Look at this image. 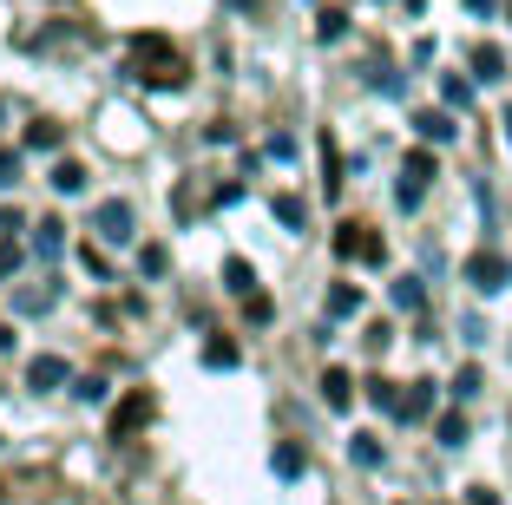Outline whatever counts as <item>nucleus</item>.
<instances>
[{
  "label": "nucleus",
  "instance_id": "obj_1",
  "mask_svg": "<svg viewBox=\"0 0 512 505\" xmlns=\"http://www.w3.org/2000/svg\"><path fill=\"white\" fill-rule=\"evenodd\" d=\"M125 73L138 79V86H151V92H178L184 79V53L165 40V33H132V46H125Z\"/></svg>",
  "mask_w": 512,
  "mask_h": 505
},
{
  "label": "nucleus",
  "instance_id": "obj_2",
  "mask_svg": "<svg viewBox=\"0 0 512 505\" xmlns=\"http://www.w3.org/2000/svg\"><path fill=\"white\" fill-rule=\"evenodd\" d=\"M151 414H158V394H151V387H132V394L112 407V440H138V433L151 427Z\"/></svg>",
  "mask_w": 512,
  "mask_h": 505
},
{
  "label": "nucleus",
  "instance_id": "obj_3",
  "mask_svg": "<svg viewBox=\"0 0 512 505\" xmlns=\"http://www.w3.org/2000/svg\"><path fill=\"white\" fill-rule=\"evenodd\" d=\"M335 256H342V263H381L388 243H381V230H368V223H342V230H335Z\"/></svg>",
  "mask_w": 512,
  "mask_h": 505
},
{
  "label": "nucleus",
  "instance_id": "obj_4",
  "mask_svg": "<svg viewBox=\"0 0 512 505\" xmlns=\"http://www.w3.org/2000/svg\"><path fill=\"white\" fill-rule=\"evenodd\" d=\"M427 184H434V158H427V151H407V164H401V204H421Z\"/></svg>",
  "mask_w": 512,
  "mask_h": 505
},
{
  "label": "nucleus",
  "instance_id": "obj_5",
  "mask_svg": "<svg viewBox=\"0 0 512 505\" xmlns=\"http://www.w3.org/2000/svg\"><path fill=\"white\" fill-rule=\"evenodd\" d=\"M92 230H99L106 243H125V237H132V210H125L119 197H112V204H99V210H92Z\"/></svg>",
  "mask_w": 512,
  "mask_h": 505
},
{
  "label": "nucleus",
  "instance_id": "obj_6",
  "mask_svg": "<svg viewBox=\"0 0 512 505\" xmlns=\"http://www.w3.org/2000/svg\"><path fill=\"white\" fill-rule=\"evenodd\" d=\"M467 283H473V289H506V263H499L493 250L467 256Z\"/></svg>",
  "mask_w": 512,
  "mask_h": 505
},
{
  "label": "nucleus",
  "instance_id": "obj_7",
  "mask_svg": "<svg viewBox=\"0 0 512 505\" xmlns=\"http://www.w3.org/2000/svg\"><path fill=\"white\" fill-rule=\"evenodd\" d=\"M60 381H66V361H60V355H33V361H27V387H40V394H53Z\"/></svg>",
  "mask_w": 512,
  "mask_h": 505
},
{
  "label": "nucleus",
  "instance_id": "obj_8",
  "mask_svg": "<svg viewBox=\"0 0 512 505\" xmlns=\"http://www.w3.org/2000/svg\"><path fill=\"white\" fill-rule=\"evenodd\" d=\"M46 184H53V191H60V197H79V191H86V164L60 158V164H53V171H46Z\"/></svg>",
  "mask_w": 512,
  "mask_h": 505
},
{
  "label": "nucleus",
  "instance_id": "obj_9",
  "mask_svg": "<svg viewBox=\"0 0 512 505\" xmlns=\"http://www.w3.org/2000/svg\"><path fill=\"white\" fill-rule=\"evenodd\" d=\"M60 243H66V223L60 217H40V223H33V250H40V256H60Z\"/></svg>",
  "mask_w": 512,
  "mask_h": 505
},
{
  "label": "nucleus",
  "instance_id": "obj_10",
  "mask_svg": "<svg viewBox=\"0 0 512 505\" xmlns=\"http://www.w3.org/2000/svg\"><path fill=\"white\" fill-rule=\"evenodd\" d=\"M322 401H329V407H348V401H355V381H348V368H329V374H322Z\"/></svg>",
  "mask_w": 512,
  "mask_h": 505
},
{
  "label": "nucleus",
  "instance_id": "obj_11",
  "mask_svg": "<svg viewBox=\"0 0 512 505\" xmlns=\"http://www.w3.org/2000/svg\"><path fill=\"white\" fill-rule=\"evenodd\" d=\"M224 289H230V296H243V302L256 296V276H250V263H243V256H230V263H224Z\"/></svg>",
  "mask_w": 512,
  "mask_h": 505
},
{
  "label": "nucleus",
  "instance_id": "obj_12",
  "mask_svg": "<svg viewBox=\"0 0 512 505\" xmlns=\"http://www.w3.org/2000/svg\"><path fill=\"white\" fill-rule=\"evenodd\" d=\"M60 138H66V125H53V119H33L27 125V145L33 151H60Z\"/></svg>",
  "mask_w": 512,
  "mask_h": 505
},
{
  "label": "nucleus",
  "instance_id": "obj_13",
  "mask_svg": "<svg viewBox=\"0 0 512 505\" xmlns=\"http://www.w3.org/2000/svg\"><path fill=\"white\" fill-rule=\"evenodd\" d=\"M427 401H434V387H427V381H414V387L401 394V420H421V414H427Z\"/></svg>",
  "mask_w": 512,
  "mask_h": 505
},
{
  "label": "nucleus",
  "instance_id": "obj_14",
  "mask_svg": "<svg viewBox=\"0 0 512 505\" xmlns=\"http://www.w3.org/2000/svg\"><path fill=\"white\" fill-rule=\"evenodd\" d=\"M348 33V14L342 7H322V20H316V40H342Z\"/></svg>",
  "mask_w": 512,
  "mask_h": 505
},
{
  "label": "nucleus",
  "instance_id": "obj_15",
  "mask_svg": "<svg viewBox=\"0 0 512 505\" xmlns=\"http://www.w3.org/2000/svg\"><path fill=\"white\" fill-rule=\"evenodd\" d=\"M355 309H362V289L335 283V289H329V315H355Z\"/></svg>",
  "mask_w": 512,
  "mask_h": 505
},
{
  "label": "nucleus",
  "instance_id": "obj_16",
  "mask_svg": "<svg viewBox=\"0 0 512 505\" xmlns=\"http://www.w3.org/2000/svg\"><path fill=\"white\" fill-rule=\"evenodd\" d=\"M414 125H421V138H434V145H440V138H453V119H447V112H421Z\"/></svg>",
  "mask_w": 512,
  "mask_h": 505
},
{
  "label": "nucleus",
  "instance_id": "obj_17",
  "mask_svg": "<svg viewBox=\"0 0 512 505\" xmlns=\"http://www.w3.org/2000/svg\"><path fill=\"white\" fill-rule=\"evenodd\" d=\"M322 184H329V197L342 191V158H335V145L322 138Z\"/></svg>",
  "mask_w": 512,
  "mask_h": 505
},
{
  "label": "nucleus",
  "instance_id": "obj_18",
  "mask_svg": "<svg viewBox=\"0 0 512 505\" xmlns=\"http://www.w3.org/2000/svg\"><path fill=\"white\" fill-rule=\"evenodd\" d=\"M499 66H506V60H499V46H473V73H480V79H499Z\"/></svg>",
  "mask_w": 512,
  "mask_h": 505
},
{
  "label": "nucleus",
  "instance_id": "obj_19",
  "mask_svg": "<svg viewBox=\"0 0 512 505\" xmlns=\"http://www.w3.org/2000/svg\"><path fill=\"white\" fill-rule=\"evenodd\" d=\"M368 401H375V407H394V414H401V394H394V381H381V374L368 381Z\"/></svg>",
  "mask_w": 512,
  "mask_h": 505
},
{
  "label": "nucleus",
  "instance_id": "obj_20",
  "mask_svg": "<svg viewBox=\"0 0 512 505\" xmlns=\"http://www.w3.org/2000/svg\"><path fill=\"white\" fill-rule=\"evenodd\" d=\"M14 184H20V151L0 145V191H14Z\"/></svg>",
  "mask_w": 512,
  "mask_h": 505
},
{
  "label": "nucleus",
  "instance_id": "obj_21",
  "mask_svg": "<svg viewBox=\"0 0 512 505\" xmlns=\"http://www.w3.org/2000/svg\"><path fill=\"white\" fill-rule=\"evenodd\" d=\"M165 263H171V256H165V243H145V256H138V269H145V276H165Z\"/></svg>",
  "mask_w": 512,
  "mask_h": 505
},
{
  "label": "nucleus",
  "instance_id": "obj_22",
  "mask_svg": "<svg viewBox=\"0 0 512 505\" xmlns=\"http://www.w3.org/2000/svg\"><path fill=\"white\" fill-rule=\"evenodd\" d=\"M348 453H355V466H381V446L368 440V433H355V446H348Z\"/></svg>",
  "mask_w": 512,
  "mask_h": 505
},
{
  "label": "nucleus",
  "instance_id": "obj_23",
  "mask_svg": "<svg viewBox=\"0 0 512 505\" xmlns=\"http://www.w3.org/2000/svg\"><path fill=\"white\" fill-rule=\"evenodd\" d=\"M276 223H289V230H302V197H276Z\"/></svg>",
  "mask_w": 512,
  "mask_h": 505
},
{
  "label": "nucleus",
  "instance_id": "obj_24",
  "mask_svg": "<svg viewBox=\"0 0 512 505\" xmlns=\"http://www.w3.org/2000/svg\"><path fill=\"white\" fill-rule=\"evenodd\" d=\"M20 309H27V315H40V309H53V283H40V289H27V296H20Z\"/></svg>",
  "mask_w": 512,
  "mask_h": 505
},
{
  "label": "nucleus",
  "instance_id": "obj_25",
  "mask_svg": "<svg viewBox=\"0 0 512 505\" xmlns=\"http://www.w3.org/2000/svg\"><path fill=\"white\" fill-rule=\"evenodd\" d=\"M204 361H211V368H230V361H237V342H204Z\"/></svg>",
  "mask_w": 512,
  "mask_h": 505
},
{
  "label": "nucleus",
  "instance_id": "obj_26",
  "mask_svg": "<svg viewBox=\"0 0 512 505\" xmlns=\"http://www.w3.org/2000/svg\"><path fill=\"white\" fill-rule=\"evenodd\" d=\"M394 302H401V309H421V283H414V276H401V283H394Z\"/></svg>",
  "mask_w": 512,
  "mask_h": 505
},
{
  "label": "nucleus",
  "instance_id": "obj_27",
  "mask_svg": "<svg viewBox=\"0 0 512 505\" xmlns=\"http://www.w3.org/2000/svg\"><path fill=\"white\" fill-rule=\"evenodd\" d=\"M460 440H467V420L447 414V420H440V446H460Z\"/></svg>",
  "mask_w": 512,
  "mask_h": 505
},
{
  "label": "nucleus",
  "instance_id": "obj_28",
  "mask_svg": "<svg viewBox=\"0 0 512 505\" xmlns=\"http://www.w3.org/2000/svg\"><path fill=\"white\" fill-rule=\"evenodd\" d=\"M276 473H302V453H296V446H276Z\"/></svg>",
  "mask_w": 512,
  "mask_h": 505
},
{
  "label": "nucleus",
  "instance_id": "obj_29",
  "mask_svg": "<svg viewBox=\"0 0 512 505\" xmlns=\"http://www.w3.org/2000/svg\"><path fill=\"white\" fill-rule=\"evenodd\" d=\"M499 125H506V138H512V112H506V119H499Z\"/></svg>",
  "mask_w": 512,
  "mask_h": 505
}]
</instances>
